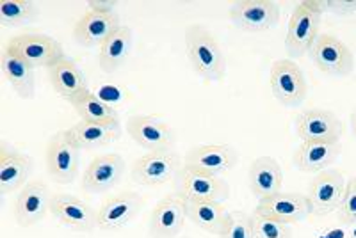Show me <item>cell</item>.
<instances>
[{
	"label": "cell",
	"mask_w": 356,
	"mask_h": 238,
	"mask_svg": "<svg viewBox=\"0 0 356 238\" xmlns=\"http://www.w3.org/2000/svg\"><path fill=\"white\" fill-rule=\"evenodd\" d=\"M122 27L118 12L102 15V12L88 11L73 27V36L82 46H102L104 41L109 40L118 28Z\"/></svg>",
	"instance_id": "603a6c76"
},
{
	"label": "cell",
	"mask_w": 356,
	"mask_h": 238,
	"mask_svg": "<svg viewBox=\"0 0 356 238\" xmlns=\"http://www.w3.org/2000/svg\"><path fill=\"white\" fill-rule=\"evenodd\" d=\"M271 91L276 100L285 107H300L307 100L308 85L305 73L291 59H278L269 77Z\"/></svg>",
	"instance_id": "52a82bcc"
},
{
	"label": "cell",
	"mask_w": 356,
	"mask_h": 238,
	"mask_svg": "<svg viewBox=\"0 0 356 238\" xmlns=\"http://www.w3.org/2000/svg\"><path fill=\"white\" fill-rule=\"evenodd\" d=\"M38 18L34 2L29 0H2L0 2V24L4 27H22L33 24Z\"/></svg>",
	"instance_id": "f546056e"
},
{
	"label": "cell",
	"mask_w": 356,
	"mask_h": 238,
	"mask_svg": "<svg viewBox=\"0 0 356 238\" xmlns=\"http://www.w3.org/2000/svg\"><path fill=\"white\" fill-rule=\"evenodd\" d=\"M72 107L77 110L82 121L106 123V125H109V123H120V114L114 109V105L107 103L104 98L91 93V91H88L77 101H73Z\"/></svg>",
	"instance_id": "f1b7e54d"
},
{
	"label": "cell",
	"mask_w": 356,
	"mask_h": 238,
	"mask_svg": "<svg viewBox=\"0 0 356 238\" xmlns=\"http://www.w3.org/2000/svg\"><path fill=\"white\" fill-rule=\"evenodd\" d=\"M314 4L321 12H332L337 17H349L356 12V0H314Z\"/></svg>",
	"instance_id": "836d02e7"
},
{
	"label": "cell",
	"mask_w": 356,
	"mask_h": 238,
	"mask_svg": "<svg viewBox=\"0 0 356 238\" xmlns=\"http://www.w3.org/2000/svg\"><path fill=\"white\" fill-rule=\"evenodd\" d=\"M66 137L73 146H77L81 151L98 150L113 144L122 137V125L120 123H89L79 121L72 128L66 130Z\"/></svg>",
	"instance_id": "7402d4cb"
},
{
	"label": "cell",
	"mask_w": 356,
	"mask_h": 238,
	"mask_svg": "<svg viewBox=\"0 0 356 238\" xmlns=\"http://www.w3.org/2000/svg\"><path fill=\"white\" fill-rule=\"evenodd\" d=\"M125 167V160L116 153L93 158L82 174V190H86L88 194H104L120 183Z\"/></svg>",
	"instance_id": "9a60e30c"
},
{
	"label": "cell",
	"mask_w": 356,
	"mask_h": 238,
	"mask_svg": "<svg viewBox=\"0 0 356 238\" xmlns=\"http://www.w3.org/2000/svg\"><path fill=\"white\" fill-rule=\"evenodd\" d=\"M81 164V150L68 141L65 132H57L47 146V169L59 185L75 182Z\"/></svg>",
	"instance_id": "8fae6325"
},
{
	"label": "cell",
	"mask_w": 356,
	"mask_h": 238,
	"mask_svg": "<svg viewBox=\"0 0 356 238\" xmlns=\"http://www.w3.org/2000/svg\"><path fill=\"white\" fill-rule=\"evenodd\" d=\"M177 190L175 194L180 196L186 203L193 201H218L222 203L230 198V187L219 176L202 173L184 166L175 180Z\"/></svg>",
	"instance_id": "277c9868"
},
{
	"label": "cell",
	"mask_w": 356,
	"mask_h": 238,
	"mask_svg": "<svg viewBox=\"0 0 356 238\" xmlns=\"http://www.w3.org/2000/svg\"><path fill=\"white\" fill-rule=\"evenodd\" d=\"M255 214L276 219L285 224H296L310 215V205L307 196L296 192H278L257 203Z\"/></svg>",
	"instance_id": "d6986e66"
},
{
	"label": "cell",
	"mask_w": 356,
	"mask_h": 238,
	"mask_svg": "<svg viewBox=\"0 0 356 238\" xmlns=\"http://www.w3.org/2000/svg\"><path fill=\"white\" fill-rule=\"evenodd\" d=\"M49 78L57 96H61L68 103L77 101L79 98L84 96L89 91L86 75L68 57H63L61 61H57L56 65L50 66Z\"/></svg>",
	"instance_id": "44dd1931"
},
{
	"label": "cell",
	"mask_w": 356,
	"mask_h": 238,
	"mask_svg": "<svg viewBox=\"0 0 356 238\" xmlns=\"http://www.w3.org/2000/svg\"><path fill=\"white\" fill-rule=\"evenodd\" d=\"M253 233L255 238H292L291 224L280 222L276 219L266 217L253 212Z\"/></svg>",
	"instance_id": "1f68e13d"
},
{
	"label": "cell",
	"mask_w": 356,
	"mask_h": 238,
	"mask_svg": "<svg viewBox=\"0 0 356 238\" xmlns=\"http://www.w3.org/2000/svg\"><path fill=\"white\" fill-rule=\"evenodd\" d=\"M323 12L316 8L314 0H303L296 6L289 20L285 49L292 57H303L310 53L312 46L319 37Z\"/></svg>",
	"instance_id": "7a4b0ae2"
},
{
	"label": "cell",
	"mask_w": 356,
	"mask_h": 238,
	"mask_svg": "<svg viewBox=\"0 0 356 238\" xmlns=\"http://www.w3.org/2000/svg\"><path fill=\"white\" fill-rule=\"evenodd\" d=\"M219 238H255L251 215L244 212H228Z\"/></svg>",
	"instance_id": "4dcf8cb0"
},
{
	"label": "cell",
	"mask_w": 356,
	"mask_h": 238,
	"mask_svg": "<svg viewBox=\"0 0 356 238\" xmlns=\"http://www.w3.org/2000/svg\"><path fill=\"white\" fill-rule=\"evenodd\" d=\"M187 221V203L180 196H166L155 205L150 215L152 238H177Z\"/></svg>",
	"instance_id": "e0dca14e"
},
{
	"label": "cell",
	"mask_w": 356,
	"mask_h": 238,
	"mask_svg": "<svg viewBox=\"0 0 356 238\" xmlns=\"http://www.w3.org/2000/svg\"><path fill=\"white\" fill-rule=\"evenodd\" d=\"M34 160L22 151L9 148L8 142L0 144V192L9 194L27 185L33 174Z\"/></svg>",
	"instance_id": "ffe728a7"
},
{
	"label": "cell",
	"mask_w": 356,
	"mask_h": 238,
	"mask_svg": "<svg viewBox=\"0 0 356 238\" xmlns=\"http://www.w3.org/2000/svg\"><path fill=\"white\" fill-rule=\"evenodd\" d=\"M344 174L337 169L321 171L314 176L310 187H308V205H310V215L324 217L333 212H339L346 190Z\"/></svg>",
	"instance_id": "8992f818"
},
{
	"label": "cell",
	"mask_w": 356,
	"mask_h": 238,
	"mask_svg": "<svg viewBox=\"0 0 356 238\" xmlns=\"http://www.w3.org/2000/svg\"><path fill=\"white\" fill-rule=\"evenodd\" d=\"M351 132L356 139V112L351 114Z\"/></svg>",
	"instance_id": "d590c367"
},
{
	"label": "cell",
	"mask_w": 356,
	"mask_h": 238,
	"mask_svg": "<svg viewBox=\"0 0 356 238\" xmlns=\"http://www.w3.org/2000/svg\"><path fill=\"white\" fill-rule=\"evenodd\" d=\"M141 206V194L132 190L109 196L98 208V228L104 231H122L136 219Z\"/></svg>",
	"instance_id": "5bb4252c"
},
{
	"label": "cell",
	"mask_w": 356,
	"mask_h": 238,
	"mask_svg": "<svg viewBox=\"0 0 356 238\" xmlns=\"http://www.w3.org/2000/svg\"><path fill=\"white\" fill-rule=\"evenodd\" d=\"M9 52L17 53L27 65L36 68H50L65 56V49L57 40L44 34H20L6 43Z\"/></svg>",
	"instance_id": "5b68a950"
},
{
	"label": "cell",
	"mask_w": 356,
	"mask_h": 238,
	"mask_svg": "<svg viewBox=\"0 0 356 238\" xmlns=\"http://www.w3.org/2000/svg\"><path fill=\"white\" fill-rule=\"evenodd\" d=\"M186 49L193 69L209 82H219L227 71V57L212 33L202 25H191L186 33Z\"/></svg>",
	"instance_id": "6da1fadb"
},
{
	"label": "cell",
	"mask_w": 356,
	"mask_h": 238,
	"mask_svg": "<svg viewBox=\"0 0 356 238\" xmlns=\"http://www.w3.org/2000/svg\"><path fill=\"white\" fill-rule=\"evenodd\" d=\"M132 141L148 151L173 150L177 135L171 125L155 116H132L127 123Z\"/></svg>",
	"instance_id": "4fadbf2b"
},
{
	"label": "cell",
	"mask_w": 356,
	"mask_h": 238,
	"mask_svg": "<svg viewBox=\"0 0 356 238\" xmlns=\"http://www.w3.org/2000/svg\"><path fill=\"white\" fill-rule=\"evenodd\" d=\"M237 164V151L228 144H205L196 146L186 155L184 166L202 173L221 176L232 171Z\"/></svg>",
	"instance_id": "ac0fdd59"
},
{
	"label": "cell",
	"mask_w": 356,
	"mask_h": 238,
	"mask_svg": "<svg viewBox=\"0 0 356 238\" xmlns=\"http://www.w3.org/2000/svg\"><path fill=\"white\" fill-rule=\"evenodd\" d=\"M230 20L244 33H267L278 25L280 8L271 0H241L232 6Z\"/></svg>",
	"instance_id": "30bf717a"
},
{
	"label": "cell",
	"mask_w": 356,
	"mask_h": 238,
	"mask_svg": "<svg viewBox=\"0 0 356 238\" xmlns=\"http://www.w3.org/2000/svg\"><path fill=\"white\" fill-rule=\"evenodd\" d=\"M0 66L15 93L24 100H33L36 94V75L33 66L27 65L17 53L9 52L6 46L0 56Z\"/></svg>",
	"instance_id": "d4e9b609"
},
{
	"label": "cell",
	"mask_w": 356,
	"mask_h": 238,
	"mask_svg": "<svg viewBox=\"0 0 356 238\" xmlns=\"http://www.w3.org/2000/svg\"><path fill=\"white\" fill-rule=\"evenodd\" d=\"M52 192L49 185H44L40 180L29 182L15 201V219L18 226L31 228L44 219V215L50 214V201H52Z\"/></svg>",
	"instance_id": "2e32d148"
},
{
	"label": "cell",
	"mask_w": 356,
	"mask_h": 238,
	"mask_svg": "<svg viewBox=\"0 0 356 238\" xmlns=\"http://www.w3.org/2000/svg\"><path fill=\"white\" fill-rule=\"evenodd\" d=\"M312 62L332 77H346L355 68V57L344 41L333 34H319L310 50Z\"/></svg>",
	"instance_id": "9c48e42d"
},
{
	"label": "cell",
	"mask_w": 356,
	"mask_h": 238,
	"mask_svg": "<svg viewBox=\"0 0 356 238\" xmlns=\"http://www.w3.org/2000/svg\"><path fill=\"white\" fill-rule=\"evenodd\" d=\"M50 215L65 228L81 233H89L98 228V210L77 196L54 194L50 201Z\"/></svg>",
	"instance_id": "7c38bea8"
},
{
	"label": "cell",
	"mask_w": 356,
	"mask_h": 238,
	"mask_svg": "<svg viewBox=\"0 0 356 238\" xmlns=\"http://www.w3.org/2000/svg\"><path fill=\"white\" fill-rule=\"evenodd\" d=\"M182 158L173 150L148 151L134 162L130 178L143 187H159L177 180L182 169Z\"/></svg>",
	"instance_id": "3957f363"
},
{
	"label": "cell",
	"mask_w": 356,
	"mask_h": 238,
	"mask_svg": "<svg viewBox=\"0 0 356 238\" xmlns=\"http://www.w3.org/2000/svg\"><path fill=\"white\" fill-rule=\"evenodd\" d=\"M344 126L339 117L326 109H305L296 116V135L301 142L339 144Z\"/></svg>",
	"instance_id": "ba28073f"
},
{
	"label": "cell",
	"mask_w": 356,
	"mask_h": 238,
	"mask_svg": "<svg viewBox=\"0 0 356 238\" xmlns=\"http://www.w3.org/2000/svg\"><path fill=\"white\" fill-rule=\"evenodd\" d=\"M228 212L225 210L222 203L218 201H193L187 203V219L195 226L212 235L221 233Z\"/></svg>",
	"instance_id": "83f0119b"
},
{
	"label": "cell",
	"mask_w": 356,
	"mask_h": 238,
	"mask_svg": "<svg viewBox=\"0 0 356 238\" xmlns=\"http://www.w3.org/2000/svg\"><path fill=\"white\" fill-rule=\"evenodd\" d=\"M130 50H132V28L122 25L109 40L102 43L97 59L98 66L102 71L114 73L129 59Z\"/></svg>",
	"instance_id": "4316f807"
},
{
	"label": "cell",
	"mask_w": 356,
	"mask_h": 238,
	"mask_svg": "<svg viewBox=\"0 0 356 238\" xmlns=\"http://www.w3.org/2000/svg\"><path fill=\"white\" fill-rule=\"evenodd\" d=\"M339 144H328V142H301L296 150L292 162L303 173H321L326 171L333 162L339 158Z\"/></svg>",
	"instance_id": "484cf974"
},
{
	"label": "cell",
	"mask_w": 356,
	"mask_h": 238,
	"mask_svg": "<svg viewBox=\"0 0 356 238\" xmlns=\"http://www.w3.org/2000/svg\"><path fill=\"white\" fill-rule=\"evenodd\" d=\"M282 185H284V171L275 158L260 157L251 162L250 189L259 201L282 192Z\"/></svg>",
	"instance_id": "cb8c5ba5"
},
{
	"label": "cell",
	"mask_w": 356,
	"mask_h": 238,
	"mask_svg": "<svg viewBox=\"0 0 356 238\" xmlns=\"http://www.w3.org/2000/svg\"><path fill=\"white\" fill-rule=\"evenodd\" d=\"M337 214L342 224H356V176L349 178L346 183L344 199Z\"/></svg>",
	"instance_id": "d6a6232c"
},
{
	"label": "cell",
	"mask_w": 356,
	"mask_h": 238,
	"mask_svg": "<svg viewBox=\"0 0 356 238\" xmlns=\"http://www.w3.org/2000/svg\"><path fill=\"white\" fill-rule=\"evenodd\" d=\"M89 11L93 12H102V15H111V12H116L118 2H113V0H91L88 2Z\"/></svg>",
	"instance_id": "e575fe53"
}]
</instances>
